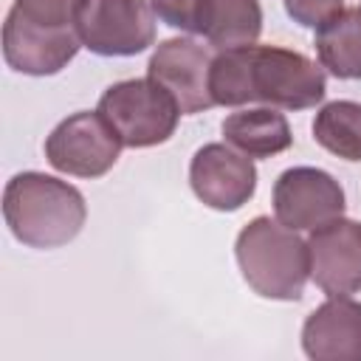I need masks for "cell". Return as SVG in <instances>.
<instances>
[{
  "instance_id": "cell-1",
  "label": "cell",
  "mask_w": 361,
  "mask_h": 361,
  "mask_svg": "<svg viewBox=\"0 0 361 361\" xmlns=\"http://www.w3.org/2000/svg\"><path fill=\"white\" fill-rule=\"evenodd\" d=\"M209 87L214 104L223 107L262 102L282 110H307L324 99L327 79L322 65L310 56L254 42L217 51L212 59Z\"/></svg>"
},
{
  "instance_id": "cell-2",
  "label": "cell",
  "mask_w": 361,
  "mask_h": 361,
  "mask_svg": "<svg viewBox=\"0 0 361 361\" xmlns=\"http://www.w3.org/2000/svg\"><path fill=\"white\" fill-rule=\"evenodd\" d=\"M3 217L11 234L28 248L68 245L87 220L85 195L45 172H17L3 192Z\"/></svg>"
},
{
  "instance_id": "cell-3",
  "label": "cell",
  "mask_w": 361,
  "mask_h": 361,
  "mask_svg": "<svg viewBox=\"0 0 361 361\" xmlns=\"http://www.w3.org/2000/svg\"><path fill=\"white\" fill-rule=\"evenodd\" d=\"M234 257L248 288L262 299L296 302L310 276L307 243L279 220L265 214L243 226L234 243Z\"/></svg>"
},
{
  "instance_id": "cell-4",
  "label": "cell",
  "mask_w": 361,
  "mask_h": 361,
  "mask_svg": "<svg viewBox=\"0 0 361 361\" xmlns=\"http://www.w3.org/2000/svg\"><path fill=\"white\" fill-rule=\"evenodd\" d=\"M96 110L130 149H147L169 141L180 118L178 102L149 76L110 85L102 93Z\"/></svg>"
},
{
  "instance_id": "cell-5",
  "label": "cell",
  "mask_w": 361,
  "mask_h": 361,
  "mask_svg": "<svg viewBox=\"0 0 361 361\" xmlns=\"http://www.w3.org/2000/svg\"><path fill=\"white\" fill-rule=\"evenodd\" d=\"M76 34L99 56H135L155 42V8L149 0H82Z\"/></svg>"
},
{
  "instance_id": "cell-6",
  "label": "cell",
  "mask_w": 361,
  "mask_h": 361,
  "mask_svg": "<svg viewBox=\"0 0 361 361\" xmlns=\"http://www.w3.org/2000/svg\"><path fill=\"white\" fill-rule=\"evenodd\" d=\"M121 147V138L99 110H79L51 130L45 138V158L56 172L102 178L116 166Z\"/></svg>"
},
{
  "instance_id": "cell-7",
  "label": "cell",
  "mask_w": 361,
  "mask_h": 361,
  "mask_svg": "<svg viewBox=\"0 0 361 361\" xmlns=\"http://www.w3.org/2000/svg\"><path fill=\"white\" fill-rule=\"evenodd\" d=\"M341 183L319 166H290L274 180V214L293 231H313L344 214Z\"/></svg>"
},
{
  "instance_id": "cell-8",
  "label": "cell",
  "mask_w": 361,
  "mask_h": 361,
  "mask_svg": "<svg viewBox=\"0 0 361 361\" xmlns=\"http://www.w3.org/2000/svg\"><path fill=\"white\" fill-rule=\"evenodd\" d=\"M82 48L76 25L56 28L28 20L17 6L3 23V56L11 71L25 76H54L59 73Z\"/></svg>"
},
{
  "instance_id": "cell-9",
  "label": "cell",
  "mask_w": 361,
  "mask_h": 361,
  "mask_svg": "<svg viewBox=\"0 0 361 361\" xmlns=\"http://www.w3.org/2000/svg\"><path fill=\"white\" fill-rule=\"evenodd\" d=\"M212 59V51L192 37H172L155 45L147 76L169 90V96L180 107V116H195L214 107L209 87Z\"/></svg>"
},
{
  "instance_id": "cell-10",
  "label": "cell",
  "mask_w": 361,
  "mask_h": 361,
  "mask_svg": "<svg viewBox=\"0 0 361 361\" xmlns=\"http://www.w3.org/2000/svg\"><path fill=\"white\" fill-rule=\"evenodd\" d=\"M195 197L214 212H237L254 197L257 166L231 144H203L189 164Z\"/></svg>"
},
{
  "instance_id": "cell-11",
  "label": "cell",
  "mask_w": 361,
  "mask_h": 361,
  "mask_svg": "<svg viewBox=\"0 0 361 361\" xmlns=\"http://www.w3.org/2000/svg\"><path fill=\"white\" fill-rule=\"evenodd\" d=\"M310 279L327 296L361 290V223L344 214L313 228L307 237Z\"/></svg>"
},
{
  "instance_id": "cell-12",
  "label": "cell",
  "mask_w": 361,
  "mask_h": 361,
  "mask_svg": "<svg viewBox=\"0 0 361 361\" xmlns=\"http://www.w3.org/2000/svg\"><path fill=\"white\" fill-rule=\"evenodd\" d=\"M302 350L313 361H361V302L330 296L302 324Z\"/></svg>"
},
{
  "instance_id": "cell-13",
  "label": "cell",
  "mask_w": 361,
  "mask_h": 361,
  "mask_svg": "<svg viewBox=\"0 0 361 361\" xmlns=\"http://www.w3.org/2000/svg\"><path fill=\"white\" fill-rule=\"evenodd\" d=\"M262 31L259 0H197L195 34H200L212 48H243L254 45Z\"/></svg>"
},
{
  "instance_id": "cell-14",
  "label": "cell",
  "mask_w": 361,
  "mask_h": 361,
  "mask_svg": "<svg viewBox=\"0 0 361 361\" xmlns=\"http://www.w3.org/2000/svg\"><path fill=\"white\" fill-rule=\"evenodd\" d=\"M223 138L248 158H271L293 144L290 124L276 107H251L226 116Z\"/></svg>"
},
{
  "instance_id": "cell-15",
  "label": "cell",
  "mask_w": 361,
  "mask_h": 361,
  "mask_svg": "<svg viewBox=\"0 0 361 361\" xmlns=\"http://www.w3.org/2000/svg\"><path fill=\"white\" fill-rule=\"evenodd\" d=\"M316 54L336 79H361V6L341 8L316 28Z\"/></svg>"
},
{
  "instance_id": "cell-16",
  "label": "cell",
  "mask_w": 361,
  "mask_h": 361,
  "mask_svg": "<svg viewBox=\"0 0 361 361\" xmlns=\"http://www.w3.org/2000/svg\"><path fill=\"white\" fill-rule=\"evenodd\" d=\"M313 138L344 161H361V102H327L313 118Z\"/></svg>"
},
{
  "instance_id": "cell-17",
  "label": "cell",
  "mask_w": 361,
  "mask_h": 361,
  "mask_svg": "<svg viewBox=\"0 0 361 361\" xmlns=\"http://www.w3.org/2000/svg\"><path fill=\"white\" fill-rule=\"evenodd\" d=\"M14 6L34 23L68 28V25H76L82 0H17Z\"/></svg>"
},
{
  "instance_id": "cell-18",
  "label": "cell",
  "mask_w": 361,
  "mask_h": 361,
  "mask_svg": "<svg viewBox=\"0 0 361 361\" xmlns=\"http://www.w3.org/2000/svg\"><path fill=\"white\" fill-rule=\"evenodd\" d=\"M282 3L288 17L305 28H319L344 8V0H282Z\"/></svg>"
},
{
  "instance_id": "cell-19",
  "label": "cell",
  "mask_w": 361,
  "mask_h": 361,
  "mask_svg": "<svg viewBox=\"0 0 361 361\" xmlns=\"http://www.w3.org/2000/svg\"><path fill=\"white\" fill-rule=\"evenodd\" d=\"M155 14L172 25V28H180V31H195V8H197V0H149Z\"/></svg>"
}]
</instances>
